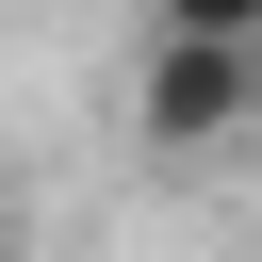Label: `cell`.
I'll return each instance as SVG.
<instances>
[{
    "label": "cell",
    "instance_id": "7a4b0ae2",
    "mask_svg": "<svg viewBox=\"0 0 262 262\" xmlns=\"http://www.w3.org/2000/svg\"><path fill=\"white\" fill-rule=\"evenodd\" d=\"M0 262H16V229H0Z\"/></svg>",
    "mask_w": 262,
    "mask_h": 262
},
{
    "label": "cell",
    "instance_id": "6da1fadb",
    "mask_svg": "<svg viewBox=\"0 0 262 262\" xmlns=\"http://www.w3.org/2000/svg\"><path fill=\"white\" fill-rule=\"evenodd\" d=\"M131 131L147 147H229V131H262V49H229V33H147V66H131Z\"/></svg>",
    "mask_w": 262,
    "mask_h": 262
}]
</instances>
